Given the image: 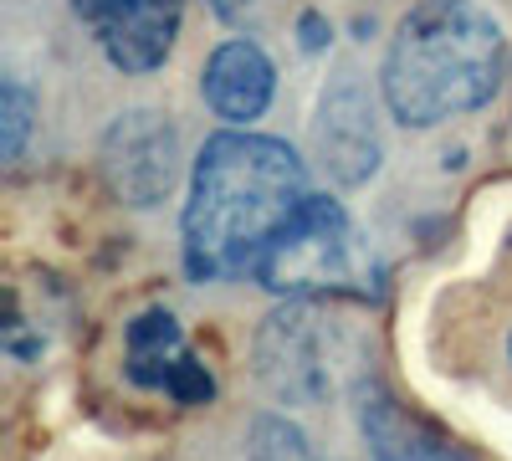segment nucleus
Masks as SVG:
<instances>
[{
  "label": "nucleus",
  "instance_id": "f257e3e1",
  "mask_svg": "<svg viewBox=\"0 0 512 461\" xmlns=\"http://www.w3.org/2000/svg\"><path fill=\"white\" fill-rule=\"evenodd\" d=\"M308 170L282 139L226 129L205 139L185 200V267L200 282L256 272L277 231L303 211Z\"/></svg>",
  "mask_w": 512,
  "mask_h": 461
},
{
  "label": "nucleus",
  "instance_id": "f03ea898",
  "mask_svg": "<svg viewBox=\"0 0 512 461\" xmlns=\"http://www.w3.org/2000/svg\"><path fill=\"white\" fill-rule=\"evenodd\" d=\"M507 67L502 26L477 0H420L410 6L384 52V108L405 129H436L482 108Z\"/></svg>",
  "mask_w": 512,
  "mask_h": 461
},
{
  "label": "nucleus",
  "instance_id": "7ed1b4c3",
  "mask_svg": "<svg viewBox=\"0 0 512 461\" xmlns=\"http://www.w3.org/2000/svg\"><path fill=\"white\" fill-rule=\"evenodd\" d=\"M256 282L287 303H328V298H379L384 267L354 216L328 195H308L277 241L256 262Z\"/></svg>",
  "mask_w": 512,
  "mask_h": 461
},
{
  "label": "nucleus",
  "instance_id": "20e7f679",
  "mask_svg": "<svg viewBox=\"0 0 512 461\" xmlns=\"http://www.w3.org/2000/svg\"><path fill=\"white\" fill-rule=\"evenodd\" d=\"M256 380L282 405H323L349 385L354 339L323 303H282L251 339Z\"/></svg>",
  "mask_w": 512,
  "mask_h": 461
},
{
  "label": "nucleus",
  "instance_id": "39448f33",
  "mask_svg": "<svg viewBox=\"0 0 512 461\" xmlns=\"http://www.w3.org/2000/svg\"><path fill=\"white\" fill-rule=\"evenodd\" d=\"M98 164H103L113 200L134 205V211H149L180 180V134L164 113L128 108L108 123V134L98 144Z\"/></svg>",
  "mask_w": 512,
  "mask_h": 461
},
{
  "label": "nucleus",
  "instance_id": "423d86ee",
  "mask_svg": "<svg viewBox=\"0 0 512 461\" xmlns=\"http://www.w3.org/2000/svg\"><path fill=\"white\" fill-rule=\"evenodd\" d=\"M118 72H154L169 62L185 0H72Z\"/></svg>",
  "mask_w": 512,
  "mask_h": 461
},
{
  "label": "nucleus",
  "instance_id": "0eeeda50",
  "mask_svg": "<svg viewBox=\"0 0 512 461\" xmlns=\"http://www.w3.org/2000/svg\"><path fill=\"white\" fill-rule=\"evenodd\" d=\"M313 149L323 159L328 180L338 185H364L379 170V129H374V103L364 93L359 72H338L313 118Z\"/></svg>",
  "mask_w": 512,
  "mask_h": 461
},
{
  "label": "nucleus",
  "instance_id": "6e6552de",
  "mask_svg": "<svg viewBox=\"0 0 512 461\" xmlns=\"http://www.w3.org/2000/svg\"><path fill=\"white\" fill-rule=\"evenodd\" d=\"M272 88H277V67L246 36L221 41V47L210 52V62H205V77H200L205 103L216 108V118H226V123L262 118L267 103H272Z\"/></svg>",
  "mask_w": 512,
  "mask_h": 461
},
{
  "label": "nucleus",
  "instance_id": "1a4fd4ad",
  "mask_svg": "<svg viewBox=\"0 0 512 461\" xmlns=\"http://www.w3.org/2000/svg\"><path fill=\"white\" fill-rule=\"evenodd\" d=\"M354 400H359L354 405L359 410V431H364L374 461H431L441 451L436 431L425 426V421H415V415L390 390H384L379 380H359Z\"/></svg>",
  "mask_w": 512,
  "mask_h": 461
},
{
  "label": "nucleus",
  "instance_id": "9d476101",
  "mask_svg": "<svg viewBox=\"0 0 512 461\" xmlns=\"http://www.w3.org/2000/svg\"><path fill=\"white\" fill-rule=\"evenodd\" d=\"M185 354L190 349H185V333H180L175 313L149 308V313H139L134 323H128V380L134 385L164 390Z\"/></svg>",
  "mask_w": 512,
  "mask_h": 461
},
{
  "label": "nucleus",
  "instance_id": "9b49d317",
  "mask_svg": "<svg viewBox=\"0 0 512 461\" xmlns=\"http://www.w3.org/2000/svg\"><path fill=\"white\" fill-rule=\"evenodd\" d=\"M246 461H318V451L287 415H256L246 431Z\"/></svg>",
  "mask_w": 512,
  "mask_h": 461
},
{
  "label": "nucleus",
  "instance_id": "f8f14e48",
  "mask_svg": "<svg viewBox=\"0 0 512 461\" xmlns=\"http://www.w3.org/2000/svg\"><path fill=\"white\" fill-rule=\"evenodd\" d=\"M0 134H6V159H21L31 134V93L21 77H6V88H0Z\"/></svg>",
  "mask_w": 512,
  "mask_h": 461
},
{
  "label": "nucleus",
  "instance_id": "ddd939ff",
  "mask_svg": "<svg viewBox=\"0 0 512 461\" xmlns=\"http://www.w3.org/2000/svg\"><path fill=\"white\" fill-rule=\"evenodd\" d=\"M164 395H169V400H180V405H205L210 395H216V380H210V369H205L195 354H185V359H180V369L169 374Z\"/></svg>",
  "mask_w": 512,
  "mask_h": 461
},
{
  "label": "nucleus",
  "instance_id": "4468645a",
  "mask_svg": "<svg viewBox=\"0 0 512 461\" xmlns=\"http://www.w3.org/2000/svg\"><path fill=\"white\" fill-rule=\"evenodd\" d=\"M210 6H216V16H221V21H246L256 0H210Z\"/></svg>",
  "mask_w": 512,
  "mask_h": 461
},
{
  "label": "nucleus",
  "instance_id": "2eb2a0df",
  "mask_svg": "<svg viewBox=\"0 0 512 461\" xmlns=\"http://www.w3.org/2000/svg\"><path fill=\"white\" fill-rule=\"evenodd\" d=\"M431 461H466V456H456V451H451V446H441V451H436V456H431Z\"/></svg>",
  "mask_w": 512,
  "mask_h": 461
}]
</instances>
